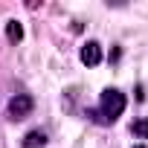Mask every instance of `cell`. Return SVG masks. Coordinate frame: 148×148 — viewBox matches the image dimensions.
Wrapping results in <instances>:
<instances>
[{"label":"cell","instance_id":"cell-1","mask_svg":"<svg viewBox=\"0 0 148 148\" xmlns=\"http://www.w3.org/2000/svg\"><path fill=\"white\" fill-rule=\"evenodd\" d=\"M125 110V93L108 87L102 90V102H99V122H116Z\"/></svg>","mask_w":148,"mask_h":148},{"label":"cell","instance_id":"cell-2","mask_svg":"<svg viewBox=\"0 0 148 148\" xmlns=\"http://www.w3.org/2000/svg\"><path fill=\"white\" fill-rule=\"evenodd\" d=\"M32 108H35L32 96H29V93H18V96H12V102H9V119H26V116L32 113Z\"/></svg>","mask_w":148,"mask_h":148},{"label":"cell","instance_id":"cell-3","mask_svg":"<svg viewBox=\"0 0 148 148\" xmlns=\"http://www.w3.org/2000/svg\"><path fill=\"white\" fill-rule=\"evenodd\" d=\"M82 61H84L87 67H96V64L102 61V47H99L96 41H87V44L82 47Z\"/></svg>","mask_w":148,"mask_h":148},{"label":"cell","instance_id":"cell-4","mask_svg":"<svg viewBox=\"0 0 148 148\" xmlns=\"http://www.w3.org/2000/svg\"><path fill=\"white\" fill-rule=\"evenodd\" d=\"M44 142H47L44 131H29L26 139H23V148H44Z\"/></svg>","mask_w":148,"mask_h":148},{"label":"cell","instance_id":"cell-5","mask_svg":"<svg viewBox=\"0 0 148 148\" xmlns=\"http://www.w3.org/2000/svg\"><path fill=\"white\" fill-rule=\"evenodd\" d=\"M6 38H9L12 44H18V41L23 38V26H21L18 21H9V23H6Z\"/></svg>","mask_w":148,"mask_h":148},{"label":"cell","instance_id":"cell-6","mask_svg":"<svg viewBox=\"0 0 148 148\" xmlns=\"http://www.w3.org/2000/svg\"><path fill=\"white\" fill-rule=\"evenodd\" d=\"M131 131H134L136 136H142V139H148V119H136V122L131 125Z\"/></svg>","mask_w":148,"mask_h":148},{"label":"cell","instance_id":"cell-7","mask_svg":"<svg viewBox=\"0 0 148 148\" xmlns=\"http://www.w3.org/2000/svg\"><path fill=\"white\" fill-rule=\"evenodd\" d=\"M134 148H148V145H134Z\"/></svg>","mask_w":148,"mask_h":148}]
</instances>
